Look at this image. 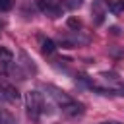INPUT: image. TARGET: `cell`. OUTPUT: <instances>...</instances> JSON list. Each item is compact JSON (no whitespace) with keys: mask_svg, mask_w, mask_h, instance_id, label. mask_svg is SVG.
Segmentation results:
<instances>
[{"mask_svg":"<svg viewBox=\"0 0 124 124\" xmlns=\"http://www.w3.org/2000/svg\"><path fill=\"white\" fill-rule=\"evenodd\" d=\"M45 89L48 91V95L54 99V103L58 105V108L70 116V118H76V116H81L83 114V105L79 101H76L74 97H70L66 91H62L60 87H54V85H45Z\"/></svg>","mask_w":124,"mask_h":124,"instance_id":"6da1fadb","label":"cell"},{"mask_svg":"<svg viewBox=\"0 0 124 124\" xmlns=\"http://www.w3.org/2000/svg\"><path fill=\"white\" fill-rule=\"evenodd\" d=\"M25 110H27V116L33 124H37L41 120V116L46 112V105H45V97L41 91L37 89H31L25 93Z\"/></svg>","mask_w":124,"mask_h":124,"instance_id":"7a4b0ae2","label":"cell"},{"mask_svg":"<svg viewBox=\"0 0 124 124\" xmlns=\"http://www.w3.org/2000/svg\"><path fill=\"white\" fill-rule=\"evenodd\" d=\"M37 8L48 17H60L62 16V4L58 0H37Z\"/></svg>","mask_w":124,"mask_h":124,"instance_id":"3957f363","label":"cell"},{"mask_svg":"<svg viewBox=\"0 0 124 124\" xmlns=\"http://www.w3.org/2000/svg\"><path fill=\"white\" fill-rule=\"evenodd\" d=\"M0 101H8V103H17L19 101L17 89L12 83L4 81V79H0Z\"/></svg>","mask_w":124,"mask_h":124,"instance_id":"277c9868","label":"cell"},{"mask_svg":"<svg viewBox=\"0 0 124 124\" xmlns=\"http://www.w3.org/2000/svg\"><path fill=\"white\" fill-rule=\"evenodd\" d=\"M91 12H93V16L97 17V23H101L103 17H105V14L108 12V4H107V0H95Z\"/></svg>","mask_w":124,"mask_h":124,"instance_id":"5b68a950","label":"cell"},{"mask_svg":"<svg viewBox=\"0 0 124 124\" xmlns=\"http://www.w3.org/2000/svg\"><path fill=\"white\" fill-rule=\"evenodd\" d=\"M39 45H41L43 54H52V52L56 50L54 41H52V39H48V37H39Z\"/></svg>","mask_w":124,"mask_h":124,"instance_id":"8992f818","label":"cell"},{"mask_svg":"<svg viewBox=\"0 0 124 124\" xmlns=\"http://www.w3.org/2000/svg\"><path fill=\"white\" fill-rule=\"evenodd\" d=\"M107 4H108V12L114 16L124 12V0H107Z\"/></svg>","mask_w":124,"mask_h":124,"instance_id":"52a82bcc","label":"cell"},{"mask_svg":"<svg viewBox=\"0 0 124 124\" xmlns=\"http://www.w3.org/2000/svg\"><path fill=\"white\" fill-rule=\"evenodd\" d=\"M14 60V54H12V50H8L6 46H0V62H4V64H10Z\"/></svg>","mask_w":124,"mask_h":124,"instance_id":"ba28073f","label":"cell"},{"mask_svg":"<svg viewBox=\"0 0 124 124\" xmlns=\"http://www.w3.org/2000/svg\"><path fill=\"white\" fill-rule=\"evenodd\" d=\"M21 60H23L21 64L25 66V70H27V72H33V74L37 72V68H35V64H33V60H31V58H29V56H27L25 52H21Z\"/></svg>","mask_w":124,"mask_h":124,"instance_id":"9c48e42d","label":"cell"},{"mask_svg":"<svg viewBox=\"0 0 124 124\" xmlns=\"http://www.w3.org/2000/svg\"><path fill=\"white\" fill-rule=\"evenodd\" d=\"M0 124H16L14 116L10 112H6L4 108H0Z\"/></svg>","mask_w":124,"mask_h":124,"instance_id":"30bf717a","label":"cell"},{"mask_svg":"<svg viewBox=\"0 0 124 124\" xmlns=\"http://www.w3.org/2000/svg\"><path fill=\"white\" fill-rule=\"evenodd\" d=\"M81 4H83V0H64V6L70 10H78V8H81Z\"/></svg>","mask_w":124,"mask_h":124,"instance_id":"8fae6325","label":"cell"},{"mask_svg":"<svg viewBox=\"0 0 124 124\" xmlns=\"http://www.w3.org/2000/svg\"><path fill=\"white\" fill-rule=\"evenodd\" d=\"M16 0H0V12H10L14 8Z\"/></svg>","mask_w":124,"mask_h":124,"instance_id":"7c38bea8","label":"cell"},{"mask_svg":"<svg viewBox=\"0 0 124 124\" xmlns=\"http://www.w3.org/2000/svg\"><path fill=\"white\" fill-rule=\"evenodd\" d=\"M68 25L74 29H79V21H76V19H68Z\"/></svg>","mask_w":124,"mask_h":124,"instance_id":"4fadbf2b","label":"cell"},{"mask_svg":"<svg viewBox=\"0 0 124 124\" xmlns=\"http://www.w3.org/2000/svg\"><path fill=\"white\" fill-rule=\"evenodd\" d=\"M99 124H122V122H118V120H103Z\"/></svg>","mask_w":124,"mask_h":124,"instance_id":"5bb4252c","label":"cell"},{"mask_svg":"<svg viewBox=\"0 0 124 124\" xmlns=\"http://www.w3.org/2000/svg\"><path fill=\"white\" fill-rule=\"evenodd\" d=\"M2 25H4V23H2V21H0V29H2Z\"/></svg>","mask_w":124,"mask_h":124,"instance_id":"9a60e30c","label":"cell"}]
</instances>
